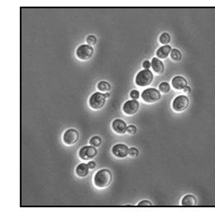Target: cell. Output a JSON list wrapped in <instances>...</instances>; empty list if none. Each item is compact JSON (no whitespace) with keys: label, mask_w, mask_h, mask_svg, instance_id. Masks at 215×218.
<instances>
[{"label":"cell","mask_w":215,"mask_h":218,"mask_svg":"<svg viewBox=\"0 0 215 218\" xmlns=\"http://www.w3.org/2000/svg\"><path fill=\"white\" fill-rule=\"evenodd\" d=\"M195 204H196V198L191 194L185 195L181 200V206L183 207H190V206H194Z\"/></svg>","instance_id":"obj_16"},{"label":"cell","mask_w":215,"mask_h":218,"mask_svg":"<svg viewBox=\"0 0 215 218\" xmlns=\"http://www.w3.org/2000/svg\"><path fill=\"white\" fill-rule=\"evenodd\" d=\"M94 54V49L88 44L81 45L76 50L77 58L80 60H88L91 58Z\"/></svg>","instance_id":"obj_6"},{"label":"cell","mask_w":215,"mask_h":218,"mask_svg":"<svg viewBox=\"0 0 215 218\" xmlns=\"http://www.w3.org/2000/svg\"><path fill=\"white\" fill-rule=\"evenodd\" d=\"M171 90V86L167 82H162L159 85V91L162 94H167Z\"/></svg>","instance_id":"obj_21"},{"label":"cell","mask_w":215,"mask_h":218,"mask_svg":"<svg viewBox=\"0 0 215 218\" xmlns=\"http://www.w3.org/2000/svg\"><path fill=\"white\" fill-rule=\"evenodd\" d=\"M183 91H184V92H185V94H189V93L190 92V88L188 87V86H186V87L184 89H183Z\"/></svg>","instance_id":"obj_29"},{"label":"cell","mask_w":215,"mask_h":218,"mask_svg":"<svg viewBox=\"0 0 215 218\" xmlns=\"http://www.w3.org/2000/svg\"><path fill=\"white\" fill-rule=\"evenodd\" d=\"M159 41H160V43H161L162 45H164V46L168 45V44L170 43V41H171V36H170L167 32L162 33V34L160 36Z\"/></svg>","instance_id":"obj_19"},{"label":"cell","mask_w":215,"mask_h":218,"mask_svg":"<svg viewBox=\"0 0 215 218\" xmlns=\"http://www.w3.org/2000/svg\"><path fill=\"white\" fill-rule=\"evenodd\" d=\"M170 56H171L172 60L175 62L180 61L182 58V54H181L180 51H179L178 49H172L171 51V54H170Z\"/></svg>","instance_id":"obj_18"},{"label":"cell","mask_w":215,"mask_h":218,"mask_svg":"<svg viewBox=\"0 0 215 218\" xmlns=\"http://www.w3.org/2000/svg\"><path fill=\"white\" fill-rule=\"evenodd\" d=\"M112 182V173L107 169L98 170L94 177V183L98 189H104L110 185Z\"/></svg>","instance_id":"obj_1"},{"label":"cell","mask_w":215,"mask_h":218,"mask_svg":"<svg viewBox=\"0 0 215 218\" xmlns=\"http://www.w3.org/2000/svg\"><path fill=\"white\" fill-rule=\"evenodd\" d=\"M173 88L176 90H183L187 86V80L182 76H175L171 80Z\"/></svg>","instance_id":"obj_12"},{"label":"cell","mask_w":215,"mask_h":218,"mask_svg":"<svg viewBox=\"0 0 215 218\" xmlns=\"http://www.w3.org/2000/svg\"><path fill=\"white\" fill-rule=\"evenodd\" d=\"M98 154V150L96 147H94L92 145H86L82 147L79 150V157L82 160L84 161H89L92 159H94Z\"/></svg>","instance_id":"obj_7"},{"label":"cell","mask_w":215,"mask_h":218,"mask_svg":"<svg viewBox=\"0 0 215 218\" xmlns=\"http://www.w3.org/2000/svg\"><path fill=\"white\" fill-rule=\"evenodd\" d=\"M128 155H129L132 158H136V157L138 156L139 155L138 150L137 149V148H135V147H131V148H129Z\"/></svg>","instance_id":"obj_23"},{"label":"cell","mask_w":215,"mask_h":218,"mask_svg":"<svg viewBox=\"0 0 215 218\" xmlns=\"http://www.w3.org/2000/svg\"><path fill=\"white\" fill-rule=\"evenodd\" d=\"M97 88L100 92H103V93H108L109 91H110L111 89V85L109 82L107 81H100L99 83H98L97 84Z\"/></svg>","instance_id":"obj_17"},{"label":"cell","mask_w":215,"mask_h":218,"mask_svg":"<svg viewBox=\"0 0 215 218\" xmlns=\"http://www.w3.org/2000/svg\"><path fill=\"white\" fill-rule=\"evenodd\" d=\"M189 98L185 95H179L173 100L172 108L177 113H182L189 107Z\"/></svg>","instance_id":"obj_5"},{"label":"cell","mask_w":215,"mask_h":218,"mask_svg":"<svg viewBox=\"0 0 215 218\" xmlns=\"http://www.w3.org/2000/svg\"><path fill=\"white\" fill-rule=\"evenodd\" d=\"M137 206L138 207H151V206H152V204L148 200H143L139 203Z\"/></svg>","instance_id":"obj_26"},{"label":"cell","mask_w":215,"mask_h":218,"mask_svg":"<svg viewBox=\"0 0 215 218\" xmlns=\"http://www.w3.org/2000/svg\"><path fill=\"white\" fill-rule=\"evenodd\" d=\"M112 128L114 132H116L117 134L123 135L125 134L127 132V124L122 119H115L112 123Z\"/></svg>","instance_id":"obj_11"},{"label":"cell","mask_w":215,"mask_h":218,"mask_svg":"<svg viewBox=\"0 0 215 218\" xmlns=\"http://www.w3.org/2000/svg\"><path fill=\"white\" fill-rule=\"evenodd\" d=\"M104 96H105L106 98H109V97H110V94H109V93H106L105 94H104Z\"/></svg>","instance_id":"obj_30"},{"label":"cell","mask_w":215,"mask_h":218,"mask_svg":"<svg viewBox=\"0 0 215 218\" xmlns=\"http://www.w3.org/2000/svg\"><path fill=\"white\" fill-rule=\"evenodd\" d=\"M89 169L88 167V164L81 163L75 169V173L79 178H85L89 174Z\"/></svg>","instance_id":"obj_15"},{"label":"cell","mask_w":215,"mask_h":218,"mask_svg":"<svg viewBox=\"0 0 215 218\" xmlns=\"http://www.w3.org/2000/svg\"><path fill=\"white\" fill-rule=\"evenodd\" d=\"M153 78V74L150 69H142L137 73L135 83L139 87H146L151 84Z\"/></svg>","instance_id":"obj_2"},{"label":"cell","mask_w":215,"mask_h":218,"mask_svg":"<svg viewBox=\"0 0 215 218\" xmlns=\"http://www.w3.org/2000/svg\"><path fill=\"white\" fill-rule=\"evenodd\" d=\"M151 68L153 69V71L157 74H161L164 72V64L163 62L160 60V59H158L157 57H154L151 60Z\"/></svg>","instance_id":"obj_13"},{"label":"cell","mask_w":215,"mask_h":218,"mask_svg":"<svg viewBox=\"0 0 215 218\" xmlns=\"http://www.w3.org/2000/svg\"><path fill=\"white\" fill-rule=\"evenodd\" d=\"M87 164H88V167H89V169H91V170H93L94 169H95V166H96V164H95V161H89Z\"/></svg>","instance_id":"obj_28"},{"label":"cell","mask_w":215,"mask_h":218,"mask_svg":"<svg viewBox=\"0 0 215 218\" xmlns=\"http://www.w3.org/2000/svg\"><path fill=\"white\" fill-rule=\"evenodd\" d=\"M80 134L76 129L70 128L65 131L63 135V141L67 145H73L79 141Z\"/></svg>","instance_id":"obj_8"},{"label":"cell","mask_w":215,"mask_h":218,"mask_svg":"<svg viewBox=\"0 0 215 218\" xmlns=\"http://www.w3.org/2000/svg\"><path fill=\"white\" fill-rule=\"evenodd\" d=\"M106 98L103 94L96 92L90 96L89 99V105L93 110H99L105 105Z\"/></svg>","instance_id":"obj_3"},{"label":"cell","mask_w":215,"mask_h":218,"mask_svg":"<svg viewBox=\"0 0 215 218\" xmlns=\"http://www.w3.org/2000/svg\"><path fill=\"white\" fill-rule=\"evenodd\" d=\"M130 97H131L133 100H137L138 99V98L140 97V94L137 90H132L130 92Z\"/></svg>","instance_id":"obj_25"},{"label":"cell","mask_w":215,"mask_h":218,"mask_svg":"<svg viewBox=\"0 0 215 218\" xmlns=\"http://www.w3.org/2000/svg\"><path fill=\"white\" fill-rule=\"evenodd\" d=\"M127 132H128L129 135L136 134V132H137V127H136L134 125H130L129 127H128Z\"/></svg>","instance_id":"obj_24"},{"label":"cell","mask_w":215,"mask_h":218,"mask_svg":"<svg viewBox=\"0 0 215 218\" xmlns=\"http://www.w3.org/2000/svg\"><path fill=\"white\" fill-rule=\"evenodd\" d=\"M139 109V102L137 100H128L124 102L123 106V112L128 116H132L137 113Z\"/></svg>","instance_id":"obj_9"},{"label":"cell","mask_w":215,"mask_h":218,"mask_svg":"<svg viewBox=\"0 0 215 218\" xmlns=\"http://www.w3.org/2000/svg\"><path fill=\"white\" fill-rule=\"evenodd\" d=\"M142 67L144 69H150V68L151 67V63L149 60H145L142 64Z\"/></svg>","instance_id":"obj_27"},{"label":"cell","mask_w":215,"mask_h":218,"mask_svg":"<svg viewBox=\"0 0 215 218\" xmlns=\"http://www.w3.org/2000/svg\"><path fill=\"white\" fill-rule=\"evenodd\" d=\"M128 152H129V149L128 146L121 143L113 145L112 148V154L118 159L126 158L128 155Z\"/></svg>","instance_id":"obj_10"},{"label":"cell","mask_w":215,"mask_h":218,"mask_svg":"<svg viewBox=\"0 0 215 218\" xmlns=\"http://www.w3.org/2000/svg\"><path fill=\"white\" fill-rule=\"evenodd\" d=\"M89 144L90 145L92 146H94V147H98V146H100L101 144H102V140L101 138L98 136H93L90 140H89Z\"/></svg>","instance_id":"obj_20"},{"label":"cell","mask_w":215,"mask_h":218,"mask_svg":"<svg viewBox=\"0 0 215 218\" xmlns=\"http://www.w3.org/2000/svg\"><path fill=\"white\" fill-rule=\"evenodd\" d=\"M86 42H87L88 45H89V46H95V44L97 43V38H96V36H94V35H89V36H88L87 38H86Z\"/></svg>","instance_id":"obj_22"},{"label":"cell","mask_w":215,"mask_h":218,"mask_svg":"<svg viewBox=\"0 0 215 218\" xmlns=\"http://www.w3.org/2000/svg\"><path fill=\"white\" fill-rule=\"evenodd\" d=\"M172 48L171 46L169 45H165V46H160L157 51V56L158 59H165L169 56V54H171Z\"/></svg>","instance_id":"obj_14"},{"label":"cell","mask_w":215,"mask_h":218,"mask_svg":"<svg viewBox=\"0 0 215 218\" xmlns=\"http://www.w3.org/2000/svg\"><path fill=\"white\" fill-rule=\"evenodd\" d=\"M160 92L154 88H146L142 92V100L146 103H154L159 101L160 99Z\"/></svg>","instance_id":"obj_4"}]
</instances>
